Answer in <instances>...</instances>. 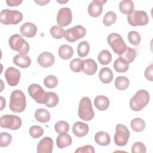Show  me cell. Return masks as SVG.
I'll return each instance as SVG.
<instances>
[{
    "label": "cell",
    "mask_w": 153,
    "mask_h": 153,
    "mask_svg": "<svg viewBox=\"0 0 153 153\" xmlns=\"http://www.w3.org/2000/svg\"><path fill=\"white\" fill-rule=\"evenodd\" d=\"M26 106V97L20 90L13 91L10 95L9 108L15 113H20L24 111Z\"/></svg>",
    "instance_id": "6da1fadb"
},
{
    "label": "cell",
    "mask_w": 153,
    "mask_h": 153,
    "mask_svg": "<svg viewBox=\"0 0 153 153\" xmlns=\"http://www.w3.org/2000/svg\"><path fill=\"white\" fill-rule=\"evenodd\" d=\"M149 94L146 90H138L130 100V107L134 111H140L145 108L149 102Z\"/></svg>",
    "instance_id": "7a4b0ae2"
},
{
    "label": "cell",
    "mask_w": 153,
    "mask_h": 153,
    "mask_svg": "<svg viewBox=\"0 0 153 153\" xmlns=\"http://www.w3.org/2000/svg\"><path fill=\"white\" fill-rule=\"evenodd\" d=\"M78 114L79 117L86 121L91 120L94 116V112L92 107V103L88 97H83L79 101Z\"/></svg>",
    "instance_id": "3957f363"
},
{
    "label": "cell",
    "mask_w": 153,
    "mask_h": 153,
    "mask_svg": "<svg viewBox=\"0 0 153 153\" xmlns=\"http://www.w3.org/2000/svg\"><path fill=\"white\" fill-rule=\"evenodd\" d=\"M23 17V14L19 11L4 9L0 13V22L5 25H17L22 20Z\"/></svg>",
    "instance_id": "277c9868"
},
{
    "label": "cell",
    "mask_w": 153,
    "mask_h": 153,
    "mask_svg": "<svg viewBox=\"0 0 153 153\" xmlns=\"http://www.w3.org/2000/svg\"><path fill=\"white\" fill-rule=\"evenodd\" d=\"M107 41L112 50L119 56L123 54L127 48L122 36L117 33H110L107 37Z\"/></svg>",
    "instance_id": "5b68a950"
},
{
    "label": "cell",
    "mask_w": 153,
    "mask_h": 153,
    "mask_svg": "<svg viewBox=\"0 0 153 153\" xmlns=\"http://www.w3.org/2000/svg\"><path fill=\"white\" fill-rule=\"evenodd\" d=\"M8 44L10 48L19 54H26L29 51V45L22 36L19 34L11 35L8 39Z\"/></svg>",
    "instance_id": "8992f818"
},
{
    "label": "cell",
    "mask_w": 153,
    "mask_h": 153,
    "mask_svg": "<svg viewBox=\"0 0 153 153\" xmlns=\"http://www.w3.org/2000/svg\"><path fill=\"white\" fill-rule=\"evenodd\" d=\"M27 91L36 103L45 105L48 96V92H46L40 85L35 83L30 84L27 88Z\"/></svg>",
    "instance_id": "52a82bcc"
},
{
    "label": "cell",
    "mask_w": 153,
    "mask_h": 153,
    "mask_svg": "<svg viewBox=\"0 0 153 153\" xmlns=\"http://www.w3.org/2000/svg\"><path fill=\"white\" fill-rule=\"evenodd\" d=\"M127 22L132 26H145L149 22L147 13L142 10H134L127 15Z\"/></svg>",
    "instance_id": "ba28073f"
},
{
    "label": "cell",
    "mask_w": 153,
    "mask_h": 153,
    "mask_svg": "<svg viewBox=\"0 0 153 153\" xmlns=\"http://www.w3.org/2000/svg\"><path fill=\"white\" fill-rule=\"evenodd\" d=\"M130 137V131L127 127L121 124H118L115 127V133L114 137L115 143L119 146L127 145Z\"/></svg>",
    "instance_id": "9c48e42d"
},
{
    "label": "cell",
    "mask_w": 153,
    "mask_h": 153,
    "mask_svg": "<svg viewBox=\"0 0 153 153\" xmlns=\"http://www.w3.org/2000/svg\"><path fill=\"white\" fill-rule=\"evenodd\" d=\"M22 126L21 118L15 115L7 114L0 118V126L2 128L16 130Z\"/></svg>",
    "instance_id": "30bf717a"
},
{
    "label": "cell",
    "mask_w": 153,
    "mask_h": 153,
    "mask_svg": "<svg viewBox=\"0 0 153 153\" xmlns=\"http://www.w3.org/2000/svg\"><path fill=\"white\" fill-rule=\"evenodd\" d=\"M87 31L84 27L81 25H76L65 30V37L68 41L74 42L84 37Z\"/></svg>",
    "instance_id": "8fae6325"
},
{
    "label": "cell",
    "mask_w": 153,
    "mask_h": 153,
    "mask_svg": "<svg viewBox=\"0 0 153 153\" xmlns=\"http://www.w3.org/2000/svg\"><path fill=\"white\" fill-rule=\"evenodd\" d=\"M72 20V13L68 7L60 8L57 14V23L59 26L62 27L69 25Z\"/></svg>",
    "instance_id": "7c38bea8"
},
{
    "label": "cell",
    "mask_w": 153,
    "mask_h": 153,
    "mask_svg": "<svg viewBox=\"0 0 153 153\" xmlns=\"http://www.w3.org/2000/svg\"><path fill=\"white\" fill-rule=\"evenodd\" d=\"M20 75L19 70L12 66L8 68L4 74L8 84L11 87H14L19 84Z\"/></svg>",
    "instance_id": "4fadbf2b"
},
{
    "label": "cell",
    "mask_w": 153,
    "mask_h": 153,
    "mask_svg": "<svg viewBox=\"0 0 153 153\" xmlns=\"http://www.w3.org/2000/svg\"><path fill=\"white\" fill-rule=\"evenodd\" d=\"M106 1L104 0H93L88 7V13L93 17L100 16L103 11V5Z\"/></svg>",
    "instance_id": "5bb4252c"
},
{
    "label": "cell",
    "mask_w": 153,
    "mask_h": 153,
    "mask_svg": "<svg viewBox=\"0 0 153 153\" xmlns=\"http://www.w3.org/2000/svg\"><path fill=\"white\" fill-rule=\"evenodd\" d=\"M53 149V140L50 137H44L37 145L38 153H51Z\"/></svg>",
    "instance_id": "9a60e30c"
},
{
    "label": "cell",
    "mask_w": 153,
    "mask_h": 153,
    "mask_svg": "<svg viewBox=\"0 0 153 153\" xmlns=\"http://www.w3.org/2000/svg\"><path fill=\"white\" fill-rule=\"evenodd\" d=\"M37 62L43 68H48L54 64L55 57L51 53L44 51L38 56Z\"/></svg>",
    "instance_id": "2e32d148"
},
{
    "label": "cell",
    "mask_w": 153,
    "mask_h": 153,
    "mask_svg": "<svg viewBox=\"0 0 153 153\" xmlns=\"http://www.w3.org/2000/svg\"><path fill=\"white\" fill-rule=\"evenodd\" d=\"M20 31L22 35L27 38H32L36 35L37 27L33 23L26 22L20 26Z\"/></svg>",
    "instance_id": "e0dca14e"
},
{
    "label": "cell",
    "mask_w": 153,
    "mask_h": 153,
    "mask_svg": "<svg viewBox=\"0 0 153 153\" xmlns=\"http://www.w3.org/2000/svg\"><path fill=\"white\" fill-rule=\"evenodd\" d=\"M89 131L88 124L81 121L75 123L72 127V132L75 136L78 137L85 136Z\"/></svg>",
    "instance_id": "ac0fdd59"
},
{
    "label": "cell",
    "mask_w": 153,
    "mask_h": 153,
    "mask_svg": "<svg viewBox=\"0 0 153 153\" xmlns=\"http://www.w3.org/2000/svg\"><path fill=\"white\" fill-rule=\"evenodd\" d=\"M13 61L16 65L22 68H27L31 65V59L27 54H17L14 56Z\"/></svg>",
    "instance_id": "d6986e66"
},
{
    "label": "cell",
    "mask_w": 153,
    "mask_h": 153,
    "mask_svg": "<svg viewBox=\"0 0 153 153\" xmlns=\"http://www.w3.org/2000/svg\"><path fill=\"white\" fill-rule=\"evenodd\" d=\"M97 70V65L93 59H87L84 60L83 72L88 75H94Z\"/></svg>",
    "instance_id": "ffe728a7"
},
{
    "label": "cell",
    "mask_w": 153,
    "mask_h": 153,
    "mask_svg": "<svg viewBox=\"0 0 153 153\" xmlns=\"http://www.w3.org/2000/svg\"><path fill=\"white\" fill-rule=\"evenodd\" d=\"M110 102L109 99L103 95L97 96L94 100V105L95 107L99 111H105L109 106Z\"/></svg>",
    "instance_id": "44dd1931"
},
{
    "label": "cell",
    "mask_w": 153,
    "mask_h": 153,
    "mask_svg": "<svg viewBox=\"0 0 153 153\" xmlns=\"http://www.w3.org/2000/svg\"><path fill=\"white\" fill-rule=\"evenodd\" d=\"M95 142L100 146H108L111 142V138L107 132L100 131L97 132L94 135Z\"/></svg>",
    "instance_id": "7402d4cb"
},
{
    "label": "cell",
    "mask_w": 153,
    "mask_h": 153,
    "mask_svg": "<svg viewBox=\"0 0 153 153\" xmlns=\"http://www.w3.org/2000/svg\"><path fill=\"white\" fill-rule=\"evenodd\" d=\"M72 142L71 136L67 133L59 134L56 138V145L60 149L64 148L71 145Z\"/></svg>",
    "instance_id": "603a6c76"
},
{
    "label": "cell",
    "mask_w": 153,
    "mask_h": 153,
    "mask_svg": "<svg viewBox=\"0 0 153 153\" xmlns=\"http://www.w3.org/2000/svg\"><path fill=\"white\" fill-rule=\"evenodd\" d=\"M99 78L101 82L104 84L110 83L114 78V75L112 70L107 67L102 68L99 73Z\"/></svg>",
    "instance_id": "cb8c5ba5"
},
{
    "label": "cell",
    "mask_w": 153,
    "mask_h": 153,
    "mask_svg": "<svg viewBox=\"0 0 153 153\" xmlns=\"http://www.w3.org/2000/svg\"><path fill=\"white\" fill-rule=\"evenodd\" d=\"M58 54L60 57L62 59L68 60L72 57L74 54V50L71 46L66 44H63L59 47Z\"/></svg>",
    "instance_id": "d4e9b609"
},
{
    "label": "cell",
    "mask_w": 153,
    "mask_h": 153,
    "mask_svg": "<svg viewBox=\"0 0 153 153\" xmlns=\"http://www.w3.org/2000/svg\"><path fill=\"white\" fill-rule=\"evenodd\" d=\"M35 118L36 121L45 123L50 120V114L48 111L44 108L37 109L35 112Z\"/></svg>",
    "instance_id": "484cf974"
},
{
    "label": "cell",
    "mask_w": 153,
    "mask_h": 153,
    "mask_svg": "<svg viewBox=\"0 0 153 153\" xmlns=\"http://www.w3.org/2000/svg\"><path fill=\"white\" fill-rule=\"evenodd\" d=\"M113 65L116 72L119 73L126 72L129 68V63L121 57H119L115 60Z\"/></svg>",
    "instance_id": "4316f807"
},
{
    "label": "cell",
    "mask_w": 153,
    "mask_h": 153,
    "mask_svg": "<svg viewBox=\"0 0 153 153\" xmlns=\"http://www.w3.org/2000/svg\"><path fill=\"white\" fill-rule=\"evenodd\" d=\"M134 4L131 0H123L120 2L119 9L124 14H130L134 10Z\"/></svg>",
    "instance_id": "83f0119b"
},
{
    "label": "cell",
    "mask_w": 153,
    "mask_h": 153,
    "mask_svg": "<svg viewBox=\"0 0 153 153\" xmlns=\"http://www.w3.org/2000/svg\"><path fill=\"white\" fill-rule=\"evenodd\" d=\"M115 86L119 90H126L130 84V81L128 78L124 76H119L115 80Z\"/></svg>",
    "instance_id": "f1b7e54d"
},
{
    "label": "cell",
    "mask_w": 153,
    "mask_h": 153,
    "mask_svg": "<svg viewBox=\"0 0 153 153\" xmlns=\"http://www.w3.org/2000/svg\"><path fill=\"white\" fill-rule=\"evenodd\" d=\"M97 59L101 65H106L111 62L112 54L108 50H103L99 53Z\"/></svg>",
    "instance_id": "f546056e"
},
{
    "label": "cell",
    "mask_w": 153,
    "mask_h": 153,
    "mask_svg": "<svg viewBox=\"0 0 153 153\" xmlns=\"http://www.w3.org/2000/svg\"><path fill=\"white\" fill-rule=\"evenodd\" d=\"M130 126L134 131L140 132L145 129L146 124L144 120L142 118H136L131 121Z\"/></svg>",
    "instance_id": "4dcf8cb0"
},
{
    "label": "cell",
    "mask_w": 153,
    "mask_h": 153,
    "mask_svg": "<svg viewBox=\"0 0 153 153\" xmlns=\"http://www.w3.org/2000/svg\"><path fill=\"white\" fill-rule=\"evenodd\" d=\"M136 55L137 52L134 49L132 48L131 47H127L125 52L123 54L120 56V57H122L128 63H130L133 61H134V60L136 57Z\"/></svg>",
    "instance_id": "1f68e13d"
},
{
    "label": "cell",
    "mask_w": 153,
    "mask_h": 153,
    "mask_svg": "<svg viewBox=\"0 0 153 153\" xmlns=\"http://www.w3.org/2000/svg\"><path fill=\"white\" fill-rule=\"evenodd\" d=\"M90 51V45L86 41H82L79 43L77 47L78 55L81 57L87 56Z\"/></svg>",
    "instance_id": "d6a6232c"
},
{
    "label": "cell",
    "mask_w": 153,
    "mask_h": 153,
    "mask_svg": "<svg viewBox=\"0 0 153 153\" xmlns=\"http://www.w3.org/2000/svg\"><path fill=\"white\" fill-rule=\"evenodd\" d=\"M84 60L79 58H75L70 62V69L74 72L78 73L83 70Z\"/></svg>",
    "instance_id": "836d02e7"
},
{
    "label": "cell",
    "mask_w": 153,
    "mask_h": 153,
    "mask_svg": "<svg viewBox=\"0 0 153 153\" xmlns=\"http://www.w3.org/2000/svg\"><path fill=\"white\" fill-rule=\"evenodd\" d=\"M50 32L53 38L60 39L65 36V30L63 27H61L57 25H54L50 28Z\"/></svg>",
    "instance_id": "e575fe53"
},
{
    "label": "cell",
    "mask_w": 153,
    "mask_h": 153,
    "mask_svg": "<svg viewBox=\"0 0 153 153\" xmlns=\"http://www.w3.org/2000/svg\"><path fill=\"white\" fill-rule=\"evenodd\" d=\"M54 129L58 134L68 133L69 130V124L68 122L61 120L55 124Z\"/></svg>",
    "instance_id": "d590c367"
},
{
    "label": "cell",
    "mask_w": 153,
    "mask_h": 153,
    "mask_svg": "<svg viewBox=\"0 0 153 153\" xmlns=\"http://www.w3.org/2000/svg\"><path fill=\"white\" fill-rule=\"evenodd\" d=\"M48 99L45 103L46 106L48 108L55 107L59 103V98L57 94L54 92H48Z\"/></svg>",
    "instance_id": "8d00e7d4"
},
{
    "label": "cell",
    "mask_w": 153,
    "mask_h": 153,
    "mask_svg": "<svg viewBox=\"0 0 153 153\" xmlns=\"http://www.w3.org/2000/svg\"><path fill=\"white\" fill-rule=\"evenodd\" d=\"M117 20V15L114 11H108L104 16L103 23L106 26H109L114 24Z\"/></svg>",
    "instance_id": "74e56055"
},
{
    "label": "cell",
    "mask_w": 153,
    "mask_h": 153,
    "mask_svg": "<svg viewBox=\"0 0 153 153\" xmlns=\"http://www.w3.org/2000/svg\"><path fill=\"white\" fill-rule=\"evenodd\" d=\"M127 38L129 42L133 45H139L141 41V36L140 34L135 30L129 32L127 35Z\"/></svg>",
    "instance_id": "f35d334b"
},
{
    "label": "cell",
    "mask_w": 153,
    "mask_h": 153,
    "mask_svg": "<svg viewBox=\"0 0 153 153\" xmlns=\"http://www.w3.org/2000/svg\"><path fill=\"white\" fill-rule=\"evenodd\" d=\"M44 84L48 88H53L57 85L58 79L56 76L50 75L44 79Z\"/></svg>",
    "instance_id": "ab89813d"
},
{
    "label": "cell",
    "mask_w": 153,
    "mask_h": 153,
    "mask_svg": "<svg viewBox=\"0 0 153 153\" xmlns=\"http://www.w3.org/2000/svg\"><path fill=\"white\" fill-rule=\"evenodd\" d=\"M29 134L33 139L40 137L44 133V129L39 126H32L29 128Z\"/></svg>",
    "instance_id": "60d3db41"
},
{
    "label": "cell",
    "mask_w": 153,
    "mask_h": 153,
    "mask_svg": "<svg viewBox=\"0 0 153 153\" xmlns=\"http://www.w3.org/2000/svg\"><path fill=\"white\" fill-rule=\"evenodd\" d=\"M12 136L7 132H1L0 134V146L7 147L11 142Z\"/></svg>",
    "instance_id": "b9f144b4"
},
{
    "label": "cell",
    "mask_w": 153,
    "mask_h": 153,
    "mask_svg": "<svg viewBox=\"0 0 153 153\" xmlns=\"http://www.w3.org/2000/svg\"><path fill=\"white\" fill-rule=\"evenodd\" d=\"M146 149L145 145L141 142H136L132 145V153H145Z\"/></svg>",
    "instance_id": "7bdbcfd3"
},
{
    "label": "cell",
    "mask_w": 153,
    "mask_h": 153,
    "mask_svg": "<svg viewBox=\"0 0 153 153\" xmlns=\"http://www.w3.org/2000/svg\"><path fill=\"white\" fill-rule=\"evenodd\" d=\"M75 153H85V152H90V153H94V148L92 145H84L83 146L78 148L75 151Z\"/></svg>",
    "instance_id": "ee69618b"
},
{
    "label": "cell",
    "mask_w": 153,
    "mask_h": 153,
    "mask_svg": "<svg viewBox=\"0 0 153 153\" xmlns=\"http://www.w3.org/2000/svg\"><path fill=\"white\" fill-rule=\"evenodd\" d=\"M152 70H153V65L151 64L149 66L146 68V69L145 71V78L149 80L150 81H152Z\"/></svg>",
    "instance_id": "f6af8a7d"
},
{
    "label": "cell",
    "mask_w": 153,
    "mask_h": 153,
    "mask_svg": "<svg viewBox=\"0 0 153 153\" xmlns=\"http://www.w3.org/2000/svg\"><path fill=\"white\" fill-rule=\"evenodd\" d=\"M23 2L22 0H7L6 3L10 7L19 5Z\"/></svg>",
    "instance_id": "bcb514c9"
},
{
    "label": "cell",
    "mask_w": 153,
    "mask_h": 153,
    "mask_svg": "<svg viewBox=\"0 0 153 153\" xmlns=\"http://www.w3.org/2000/svg\"><path fill=\"white\" fill-rule=\"evenodd\" d=\"M34 2L39 5H45L50 2V0H35Z\"/></svg>",
    "instance_id": "7dc6e473"
},
{
    "label": "cell",
    "mask_w": 153,
    "mask_h": 153,
    "mask_svg": "<svg viewBox=\"0 0 153 153\" xmlns=\"http://www.w3.org/2000/svg\"><path fill=\"white\" fill-rule=\"evenodd\" d=\"M1 111L5 106V99L2 96H1Z\"/></svg>",
    "instance_id": "c3c4849f"
},
{
    "label": "cell",
    "mask_w": 153,
    "mask_h": 153,
    "mask_svg": "<svg viewBox=\"0 0 153 153\" xmlns=\"http://www.w3.org/2000/svg\"><path fill=\"white\" fill-rule=\"evenodd\" d=\"M57 2H59V3H66V2H68V0H66V1H57Z\"/></svg>",
    "instance_id": "681fc988"
}]
</instances>
